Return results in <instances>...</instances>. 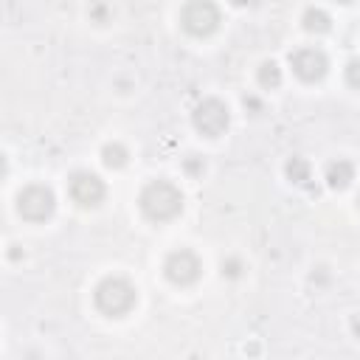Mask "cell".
<instances>
[{
	"instance_id": "19",
	"label": "cell",
	"mask_w": 360,
	"mask_h": 360,
	"mask_svg": "<svg viewBox=\"0 0 360 360\" xmlns=\"http://www.w3.org/2000/svg\"><path fill=\"white\" fill-rule=\"evenodd\" d=\"M357 202H360V197H357Z\"/></svg>"
},
{
	"instance_id": "7",
	"label": "cell",
	"mask_w": 360,
	"mask_h": 360,
	"mask_svg": "<svg viewBox=\"0 0 360 360\" xmlns=\"http://www.w3.org/2000/svg\"><path fill=\"white\" fill-rule=\"evenodd\" d=\"M200 270H202V264L191 250H174L166 259V276L172 284H180V287L194 284L200 278Z\"/></svg>"
},
{
	"instance_id": "16",
	"label": "cell",
	"mask_w": 360,
	"mask_h": 360,
	"mask_svg": "<svg viewBox=\"0 0 360 360\" xmlns=\"http://www.w3.org/2000/svg\"><path fill=\"white\" fill-rule=\"evenodd\" d=\"M222 270H225L228 276H239V262H236V259H231L228 264H222Z\"/></svg>"
},
{
	"instance_id": "9",
	"label": "cell",
	"mask_w": 360,
	"mask_h": 360,
	"mask_svg": "<svg viewBox=\"0 0 360 360\" xmlns=\"http://www.w3.org/2000/svg\"><path fill=\"white\" fill-rule=\"evenodd\" d=\"M352 180H354V166H352L349 160L338 158V160H332V163L326 166V183H329V188L340 191V188H346Z\"/></svg>"
},
{
	"instance_id": "5",
	"label": "cell",
	"mask_w": 360,
	"mask_h": 360,
	"mask_svg": "<svg viewBox=\"0 0 360 360\" xmlns=\"http://www.w3.org/2000/svg\"><path fill=\"white\" fill-rule=\"evenodd\" d=\"M53 208H56V200L48 186H28L17 197V211L22 214V219H31V222L48 219L53 214Z\"/></svg>"
},
{
	"instance_id": "18",
	"label": "cell",
	"mask_w": 360,
	"mask_h": 360,
	"mask_svg": "<svg viewBox=\"0 0 360 360\" xmlns=\"http://www.w3.org/2000/svg\"><path fill=\"white\" fill-rule=\"evenodd\" d=\"M338 3H354V0H338Z\"/></svg>"
},
{
	"instance_id": "14",
	"label": "cell",
	"mask_w": 360,
	"mask_h": 360,
	"mask_svg": "<svg viewBox=\"0 0 360 360\" xmlns=\"http://www.w3.org/2000/svg\"><path fill=\"white\" fill-rule=\"evenodd\" d=\"M346 82L360 90V59H352V62L346 65Z\"/></svg>"
},
{
	"instance_id": "12",
	"label": "cell",
	"mask_w": 360,
	"mask_h": 360,
	"mask_svg": "<svg viewBox=\"0 0 360 360\" xmlns=\"http://www.w3.org/2000/svg\"><path fill=\"white\" fill-rule=\"evenodd\" d=\"M101 158H104V163H107L110 169H121L129 155H127V149H124L121 143H107L104 152H101Z\"/></svg>"
},
{
	"instance_id": "10",
	"label": "cell",
	"mask_w": 360,
	"mask_h": 360,
	"mask_svg": "<svg viewBox=\"0 0 360 360\" xmlns=\"http://www.w3.org/2000/svg\"><path fill=\"white\" fill-rule=\"evenodd\" d=\"M304 28L309 34H326L332 28V17L323 8H307L304 11Z\"/></svg>"
},
{
	"instance_id": "6",
	"label": "cell",
	"mask_w": 360,
	"mask_h": 360,
	"mask_svg": "<svg viewBox=\"0 0 360 360\" xmlns=\"http://www.w3.org/2000/svg\"><path fill=\"white\" fill-rule=\"evenodd\" d=\"M290 65L295 70L298 79L304 82H318L326 76V68H329V59L321 48H301L295 53H290Z\"/></svg>"
},
{
	"instance_id": "2",
	"label": "cell",
	"mask_w": 360,
	"mask_h": 360,
	"mask_svg": "<svg viewBox=\"0 0 360 360\" xmlns=\"http://www.w3.org/2000/svg\"><path fill=\"white\" fill-rule=\"evenodd\" d=\"M96 307L104 312V315H124L135 307V287L127 281V278H104L98 287H96Z\"/></svg>"
},
{
	"instance_id": "8",
	"label": "cell",
	"mask_w": 360,
	"mask_h": 360,
	"mask_svg": "<svg viewBox=\"0 0 360 360\" xmlns=\"http://www.w3.org/2000/svg\"><path fill=\"white\" fill-rule=\"evenodd\" d=\"M70 197L79 205H84V208L98 205L104 200V183H101V177L93 174V172H76L70 177Z\"/></svg>"
},
{
	"instance_id": "4",
	"label": "cell",
	"mask_w": 360,
	"mask_h": 360,
	"mask_svg": "<svg viewBox=\"0 0 360 360\" xmlns=\"http://www.w3.org/2000/svg\"><path fill=\"white\" fill-rule=\"evenodd\" d=\"M191 121L197 127V132L208 135V138H219L225 129H228V121H231V112L228 107L219 101V98H205L194 107L191 112Z\"/></svg>"
},
{
	"instance_id": "11",
	"label": "cell",
	"mask_w": 360,
	"mask_h": 360,
	"mask_svg": "<svg viewBox=\"0 0 360 360\" xmlns=\"http://www.w3.org/2000/svg\"><path fill=\"white\" fill-rule=\"evenodd\" d=\"M259 84L267 87V90H273V87L281 84V70H278L276 62H264V65L259 68Z\"/></svg>"
},
{
	"instance_id": "1",
	"label": "cell",
	"mask_w": 360,
	"mask_h": 360,
	"mask_svg": "<svg viewBox=\"0 0 360 360\" xmlns=\"http://www.w3.org/2000/svg\"><path fill=\"white\" fill-rule=\"evenodd\" d=\"M141 211L152 222H169L183 211V194L169 180H155L141 191Z\"/></svg>"
},
{
	"instance_id": "13",
	"label": "cell",
	"mask_w": 360,
	"mask_h": 360,
	"mask_svg": "<svg viewBox=\"0 0 360 360\" xmlns=\"http://www.w3.org/2000/svg\"><path fill=\"white\" fill-rule=\"evenodd\" d=\"M287 177L292 180V183H307L309 180V163L304 160V158H292L290 163H287Z\"/></svg>"
},
{
	"instance_id": "15",
	"label": "cell",
	"mask_w": 360,
	"mask_h": 360,
	"mask_svg": "<svg viewBox=\"0 0 360 360\" xmlns=\"http://www.w3.org/2000/svg\"><path fill=\"white\" fill-rule=\"evenodd\" d=\"M90 17H93L96 22H107V6H104V3H93V6H90Z\"/></svg>"
},
{
	"instance_id": "17",
	"label": "cell",
	"mask_w": 360,
	"mask_h": 360,
	"mask_svg": "<svg viewBox=\"0 0 360 360\" xmlns=\"http://www.w3.org/2000/svg\"><path fill=\"white\" fill-rule=\"evenodd\" d=\"M233 3H236V6H256L259 0H233Z\"/></svg>"
},
{
	"instance_id": "3",
	"label": "cell",
	"mask_w": 360,
	"mask_h": 360,
	"mask_svg": "<svg viewBox=\"0 0 360 360\" xmlns=\"http://www.w3.org/2000/svg\"><path fill=\"white\" fill-rule=\"evenodd\" d=\"M180 22L191 37H208L219 28V8L211 0H188L180 11Z\"/></svg>"
}]
</instances>
